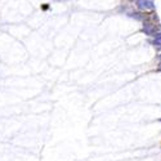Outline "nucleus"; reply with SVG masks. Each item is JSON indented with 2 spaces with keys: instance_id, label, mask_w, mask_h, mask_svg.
Wrapping results in <instances>:
<instances>
[{
  "instance_id": "nucleus-1",
  "label": "nucleus",
  "mask_w": 161,
  "mask_h": 161,
  "mask_svg": "<svg viewBox=\"0 0 161 161\" xmlns=\"http://www.w3.org/2000/svg\"><path fill=\"white\" fill-rule=\"evenodd\" d=\"M155 19H157L156 16H150L143 21V27H142V32L147 36H160L161 35V27L158 26V23H155Z\"/></svg>"
},
{
  "instance_id": "nucleus-2",
  "label": "nucleus",
  "mask_w": 161,
  "mask_h": 161,
  "mask_svg": "<svg viewBox=\"0 0 161 161\" xmlns=\"http://www.w3.org/2000/svg\"><path fill=\"white\" fill-rule=\"evenodd\" d=\"M136 5L141 12H152L155 9V3L152 0H136Z\"/></svg>"
},
{
  "instance_id": "nucleus-3",
  "label": "nucleus",
  "mask_w": 161,
  "mask_h": 161,
  "mask_svg": "<svg viewBox=\"0 0 161 161\" xmlns=\"http://www.w3.org/2000/svg\"><path fill=\"white\" fill-rule=\"evenodd\" d=\"M151 44L153 45V47H161V35L160 36H156V37H153V40H151Z\"/></svg>"
},
{
  "instance_id": "nucleus-4",
  "label": "nucleus",
  "mask_w": 161,
  "mask_h": 161,
  "mask_svg": "<svg viewBox=\"0 0 161 161\" xmlns=\"http://www.w3.org/2000/svg\"><path fill=\"white\" fill-rule=\"evenodd\" d=\"M157 71H160L161 72V61L158 62V64H157Z\"/></svg>"
},
{
  "instance_id": "nucleus-5",
  "label": "nucleus",
  "mask_w": 161,
  "mask_h": 161,
  "mask_svg": "<svg viewBox=\"0 0 161 161\" xmlns=\"http://www.w3.org/2000/svg\"><path fill=\"white\" fill-rule=\"evenodd\" d=\"M157 58H158V59L161 61V54H158V56H157Z\"/></svg>"
}]
</instances>
